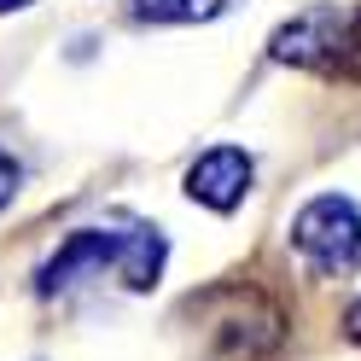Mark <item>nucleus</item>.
Masks as SVG:
<instances>
[{"instance_id": "1", "label": "nucleus", "mask_w": 361, "mask_h": 361, "mask_svg": "<svg viewBox=\"0 0 361 361\" xmlns=\"http://www.w3.org/2000/svg\"><path fill=\"white\" fill-rule=\"evenodd\" d=\"M164 257H169V245H164L157 228H146V221H134V228H76L47 262H41L35 291L41 298H59V291L94 280L105 268L128 291H152L157 274H164Z\"/></svg>"}, {"instance_id": "2", "label": "nucleus", "mask_w": 361, "mask_h": 361, "mask_svg": "<svg viewBox=\"0 0 361 361\" xmlns=\"http://www.w3.org/2000/svg\"><path fill=\"white\" fill-rule=\"evenodd\" d=\"M291 245L303 251V262L314 274H350L361 262V210L355 198H338V192H321L309 198L291 221Z\"/></svg>"}, {"instance_id": "3", "label": "nucleus", "mask_w": 361, "mask_h": 361, "mask_svg": "<svg viewBox=\"0 0 361 361\" xmlns=\"http://www.w3.org/2000/svg\"><path fill=\"white\" fill-rule=\"evenodd\" d=\"M245 192H251V152H239V146H210L187 169V198L204 204V210H216V216L239 210Z\"/></svg>"}, {"instance_id": "4", "label": "nucleus", "mask_w": 361, "mask_h": 361, "mask_svg": "<svg viewBox=\"0 0 361 361\" xmlns=\"http://www.w3.org/2000/svg\"><path fill=\"white\" fill-rule=\"evenodd\" d=\"M338 30H344V18H338L332 6H314L303 18H291L286 30H274V59L280 64H332Z\"/></svg>"}, {"instance_id": "5", "label": "nucleus", "mask_w": 361, "mask_h": 361, "mask_svg": "<svg viewBox=\"0 0 361 361\" xmlns=\"http://www.w3.org/2000/svg\"><path fill=\"white\" fill-rule=\"evenodd\" d=\"M233 0H134V12L152 24H204V18L228 12Z\"/></svg>"}, {"instance_id": "6", "label": "nucleus", "mask_w": 361, "mask_h": 361, "mask_svg": "<svg viewBox=\"0 0 361 361\" xmlns=\"http://www.w3.org/2000/svg\"><path fill=\"white\" fill-rule=\"evenodd\" d=\"M332 71L361 82V6L344 18V30H338V53H332Z\"/></svg>"}, {"instance_id": "7", "label": "nucleus", "mask_w": 361, "mask_h": 361, "mask_svg": "<svg viewBox=\"0 0 361 361\" xmlns=\"http://www.w3.org/2000/svg\"><path fill=\"white\" fill-rule=\"evenodd\" d=\"M18 180H24V169H18V157L0 146V210L12 204V192H18Z\"/></svg>"}, {"instance_id": "8", "label": "nucleus", "mask_w": 361, "mask_h": 361, "mask_svg": "<svg viewBox=\"0 0 361 361\" xmlns=\"http://www.w3.org/2000/svg\"><path fill=\"white\" fill-rule=\"evenodd\" d=\"M344 338H350V344H361V298H355L350 314H344Z\"/></svg>"}, {"instance_id": "9", "label": "nucleus", "mask_w": 361, "mask_h": 361, "mask_svg": "<svg viewBox=\"0 0 361 361\" xmlns=\"http://www.w3.org/2000/svg\"><path fill=\"white\" fill-rule=\"evenodd\" d=\"M18 6H35V0H0V12H18Z\"/></svg>"}]
</instances>
